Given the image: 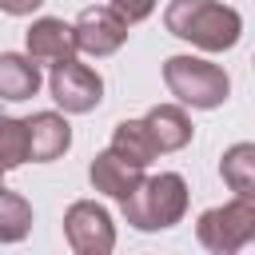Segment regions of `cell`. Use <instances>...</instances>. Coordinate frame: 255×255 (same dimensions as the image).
Masks as SVG:
<instances>
[{"label": "cell", "instance_id": "obj_1", "mask_svg": "<svg viewBox=\"0 0 255 255\" xmlns=\"http://www.w3.org/2000/svg\"><path fill=\"white\" fill-rule=\"evenodd\" d=\"M163 24L171 36H179L203 52H227L239 44V32H243L239 12L219 0H171L163 12Z\"/></svg>", "mask_w": 255, "mask_h": 255}, {"label": "cell", "instance_id": "obj_2", "mask_svg": "<svg viewBox=\"0 0 255 255\" xmlns=\"http://www.w3.org/2000/svg\"><path fill=\"white\" fill-rule=\"evenodd\" d=\"M124 219L139 231H163L171 223L183 219L187 211V183L175 171H159V175H139V183L120 199Z\"/></svg>", "mask_w": 255, "mask_h": 255}, {"label": "cell", "instance_id": "obj_3", "mask_svg": "<svg viewBox=\"0 0 255 255\" xmlns=\"http://www.w3.org/2000/svg\"><path fill=\"white\" fill-rule=\"evenodd\" d=\"M163 84L179 104H191V108H219L231 92L227 72L199 56H171L163 64Z\"/></svg>", "mask_w": 255, "mask_h": 255}, {"label": "cell", "instance_id": "obj_4", "mask_svg": "<svg viewBox=\"0 0 255 255\" xmlns=\"http://www.w3.org/2000/svg\"><path fill=\"white\" fill-rule=\"evenodd\" d=\"M199 243L215 255H231L255 239V203L251 195H235L223 207H211L199 215Z\"/></svg>", "mask_w": 255, "mask_h": 255}, {"label": "cell", "instance_id": "obj_5", "mask_svg": "<svg viewBox=\"0 0 255 255\" xmlns=\"http://www.w3.org/2000/svg\"><path fill=\"white\" fill-rule=\"evenodd\" d=\"M48 88H52V100H56L64 112H76V116L100 108V100H104V80H100L88 64H80L76 56L52 64Z\"/></svg>", "mask_w": 255, "mask_h": 255}, {"label": "cell", "instance_id": "obj_6", "mask_svg": "<svg viewBox=\"0 0 255 255\" xmlns=\"http://www.w3.org/2000/svg\"><path fill=\"white\" fill-rule=\"evenodd\" d=\"M64 235H68L76 255H108L116 247L112 215L92 199H80V203H72L64 211Z\"/></svg>", "mask_w": 255, "mask_h": 255}, {"label": "cell", "instance_id": "obj_7", "mask_svg": "<svg viewBox=\"0 0 255 255\" xmlns=\"http://www.w3.org/2000/svg\"><path fill=\"white\" fill-rule=\"evenodd\" d=\"M72 36H76V52H88V56H112L124 48L128 40V20L112 8V4H92L76 16L72 24Z\"/></svg>", "mask_w": 255, "mask_h": 255}, {"label": "cell", "instance_id": "obj_8", "mask_svg": "<svg viewBox=\"0 0 255 255\" xmlns=\"http://www.w3.org/2000/svg\"><path fill=\"white\" fill-rule=\"evenodd\" d=\"M76 56V36H72V24L56 20V16H44L28 28V60L32 64H60Z\"/></svg>", "mask_w": 255, "mask_h": 255}, {"label": "cell", "instance_id": "obj_9", "mask_svg": "<svg viewBox=\"0 0 255 255\" xmlns=\"http://www.w3.org/2000/svg\"><path fill=\"white\" fill-rule=\"evenodd\" d=\"M24 131H28V159H36V163L64 155L72 143V128L56 112H36L32 120H24Z\"/></svg>", "mask_w": 255, "mask_h": 255}, {"label": "cell", "instance_id": "obj_10", "mask_svg": "<svg viewBox=\"0 0 255 255\" xmlns=\"http://www.w3.org/2000/svg\"><path fill=\"white\" fill-rule=\"evenodd\" d=\"M143 128H147L155 151H179L191 143V120L179 104H155L143 116Z\"/></svg>", "mask_w": 255, "mask_h": 255}, {"label": "cell", "instance_id": "obj_11", "mask_svg": "<svg viewBox=\"0 0 255 255\" xmlns=\"http://www.w3.org/2000/svg\"><path fill=\"white\" fill-rule=\"evenodd\" d=\"M88 175H92V187H96V191H104V195H112V199H124V195H128V191L139 183L143 167L124 163L116 151H100V155L92 159Z\"/></svg>", "mask_w": 255, "mask_h": 255}, {"label": "cell", "instance_id": "obj_12", "mask_svg": "<svg viewBox=\"0 0 255 255\" xmlns=\"http://www.w3.org/2000/svg\"><path fill=\"white\" fill-rule=\"evenodd\" d=\"M40 92V68L20 52H0V100H28Z\"/></svg>", "mask_w": 255, "mask_h": 255}, {"label": "cell", "instance_id": "obj_13", "mask_svg": "<svg viewBox=\"0 0 255 255\" xmlns=\"http://www.w3.org/2000/svg\"><path fill=\"white\" fill-rule=\"evenodd\" d=\"M108 151H116V155H120L124 163H131V167H147V163L159 155L155 143H151V135H147V128H143V120H124V124H116Z\"/></svg>", "mask_w": 255, "mask_h": 255}, {"label": "cell", "instance_id": "obj_14", "mask_svg": "<svg viewBox=\"0 0 255 255\" xmlns=\"http://www.w3.org/2000/svg\"><path fill=\"white\" fill-rule=\"evenodd\" d=\"M219 171H223V183L235 195H255V147L251 143H235L223 155Z\"/></svg>", "mask_w": 255, "mask_h": 255}, {"label": "cell", "instance_id": "obj_15", "mask_svg": "<svg viewBox=\"0 0 255 255\" xmlns=\"http://www.w3.org/2000/svg\"><path fill=\"white\" fill-rule=\"evenodd\" d=\"M32 227V207L24 195L0 187V243H20Z\"/></svg>", "mask_w": 255, "mask_h": 255}, {"label": "cell", "instance_id": "obj_16", "mask_svg": "<svg viewBox=\"0 0 255 255\" xmlns=\"http://www.w3.org/2000/svg\"><path fill=\"white\" fill-rule=\"evenodd\" d=\"M28 159V131L24 120H8L0 116V171H12Z\"/></svg>", "mask_w": 255, "mask_h": 255}, {"label": "cell", "instance_id": "obj_17", "mask_svg": "<svg viewBox=\"0 0 255 255\" xmlns=\"http://www.w3.org/2000/svg\"><path fill=\"white\" fill-rule=\"evenodd\" d=\"M112 8H116L128 24H135V20H147V16H151L155 0H112Z\"/></svg>", "mask_w": 255, "mask_h": 255}, {"label": "cell", "instance_id": "obj_18", "mask_svg": "<svg viewBox=\"0 0 255 255\" xmlns=\"http://www.w3.org/2000/svg\"><path fill=\"white\" fill-rule=\"evenodd\" d=\"M44 0H0V12H8V16H28L32 8H40Z\"/></svg>", "mask_w": 255, "mask_h": 255}, {"label": "cell", "instance_id": "obj_19", "mask_svg": "<svg viewBox=\"0 0 255 255\" xmlns=\"http://www.w3.org/2000/svg\"><path fill=\"white\" fill-rule=\"evenodd\" d=\"M0 175H4V171H0ZM0 187H4V183H0Z\"/></svg>", "mask_w": 255, "mask_h": 255}]
</instances>
